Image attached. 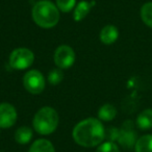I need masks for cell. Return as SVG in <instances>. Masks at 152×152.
Returning a JSON list of instances; mask_svg holds the SVG:
<instances>
[{
  "label": "cell",
  "mask_w": 152,
  "mask_h": 152,
  "mask_svg": "<svg viewBox=\"0 0 152 152\" xmlns=\"http://www.w3.org/2000/svg\"><path fill=\"white\" fill-rule=\"evenodd\" d=\"M72 137L79 146L96 147L105 139V129L99 119L87 118L76 124L72 131Z\"/></svg>",
  "instance_id": "obj_1"
},
{
  "label": "cell",
  "mask_w": 152,
  "mask_h": 152,
  "mask_svg": "<svg viewBox=\"0 0 152 152\" xmlns=\"http://www.w3.org/2000/svg\"><path fill=\"white\" fill-rule=\"evenodd\" d=\"M32 20L42 28H53L59 21V10L49 0H41L34 5Z\"/></svg>",
  "instance_id": "obj_2"
},
{
  "label": "cell",
  "mask_w": 152,
  "mask_h": 152,
  "mask_svg": "<svg viewBox=\"0 0 152 152\" xmlns=\"http://www.w3.org/2000/svg\"><path fill=\"white\" fill-rule=\"evenodd\" d=\"M59 118L57 112L51 106L40 108L32 120L34 130L42 135H49L56 130Z\"/></svg>",
  "instance_id": "obj_3"
},
{
  "label": "cell",
  "mask_w": 152,
  "mask_h": 152,
  "mask_svg": "<svg viewBox=\"0 0 152 152\" xmlns=\"http://www.w3.org/2000/svg\"><path fill=\"white\" fill-rule=\"evenodd\" d=\"M34 61V54L28 48H17L10 55V66L15 70H25Z\"/></svg>",
  "instance_id": "obj_4"
},
{
  "label": "cell",
  "mask_w": 152,
  "mask_h": 152,
  "mask_svg": "<svg viewBox=\"0 0 152 152\" xmlns=\"http://www.w3.org/2000/svg\"><path fill=\"white\" fill-rule=\"evenodd\" d=\"M45 81L44 75L38 70H29L26 72L23 77V86L26 89V91L30 94L38 95L41 94L45 89Z\"/></svg>",
  "instance_id": "obj_5"
},
{
  "label": "cell",
  "mask_w": 152,
  "mask_h": 152,
  "mask_svg": "<svg viewBox=\"0 0 152 152\" xmlns=\"http://www.w3.org/2000/svg\"><path fill=\"white\" fill-rule=\"evenodd\" d=\"M75 52L68 45H61L57 47L54 52V64L57 68L64 70L69 69L75 63Z\"/></svg>",
  "instance_id": "obj_6"
},
{
  "label": "cell",
  "mask_w": 152,
  "mask_h": 152,
  "mask_svg": "<svg viewBox=\"0 0 152 152\" xmlns=\"http://www.w3.org/2000/svg\"><path fill=\"white\" fill-rule=\"evenodd\" d=\"M17 110L11 103H0V128H11L17 122Z\"/></svg>",
  "instance_id": "obj_7"
},
{
  "label": "cell",
  "mask_w": 152,
  "mask_h": 152,
  "mask_svg": "<svg viewBox=\"0 0 152 152\" xmlns=\"http://www.w3.org/2000/svg\"><path fill=\"white\" fill-rule=\"evenodd\" d=\"M117 141L121 146L125 148H131L135 145L137 139V132L132 129V123L127 121L123 124L122 128L119 131V137Z\"/></svg>",
  "instance_id": "obj_8"
},
{
  "label": "cell",
  "mask_w": 152,
  "mask_h": 152,
  "mask_svg": "<svg viewBox=\"0 0 152 152\" xmlns=\"http://www.w3.org/2000/svg\"><path fill=\"white\" fill-rule=\"evenodd\" d=\"M119 30L115 25H105L100 31V40L104 45H112L118 40Z\"/></svg>",
  "instance_id": "obj_9"
},
{
  "label": "cell",
  "mask_w": 152,
  "mask_h": 152,
  "mask_svg": "<svg viewBox=\"0 0 152 152\" xmlns=\"http://www.w3.org/2000/svg\"><path fill=\"white\" fill-rule=\"evenodd\" d=\"M137 125L142 130L152 128V108L144 110L137 118Z\"/></svg>",
  "instance_id": "obj_10"
},
{
  "label": "cell",
  "mask_w": 152,
  "mask_h": 152,
  "mask_svg": "<svg viewBox=\"0 0 152 152\" xmlns=\"http://www.w3.org/2000/svg\"><path fill=\"white\" fill-rule=\"evenodd\" d=\"M28 152H55L54 146L46 139H39L32 143Z\"/></svg>",
  "instance_id": "obj_11"
},
{
  "label": "cell",
  "mask_w": 152,
  "mask_h": 152,
  "mask_svg": "<svg viewBox=\"0 0 152 152\" xmlns=\"http://www.w3.org/2000/svg\"><path fill=\"white\" fill-rule=\"evenodd\" d=\"M117 116V110L114 105L110 103L103 104L101 107L98 110V118L100 121H106V122H110V121L114 120Z\"/></svg>",
  "instance_id": "obj_12"
},
{
  "label": "cell",
  "mask_w": 152,
  "mask_h": 152,
  "mask_svg": "<svg viewBox=\"0 0 152 152\" xmlns=\"http://www.w3.org/2000/svg\"><path fill=\"white\" fill-rule=\"evenodd\" d=\"M32 139V130L28 126H21L16 130L15 140L20 145L28 144Z\"/></svg>",
  "instance_id": "obj_13"
},
{
  "label": "cell",
  "mask_w": 152,
  "mask_h": 152,
  "mask_svg": "<svg viewBox=\"0 0 152 152\" xmlns=\"http://www.w3.org/2000/svg\"><path fill=\"white\" fill-rule=\"evenodd\" d=\"M91 4H90L88 1L83 0L80 1L78 4L76 5L75 10H74V14H73V19L76 22H79L81 20H83L88 15H89L90 11H91Z\"/></svg>",
  "instance_id": "obj_14"
},
{
  "label": "cell",
  "mask_w": 152,
  "mask_h": 152,
  "mask_svg": "<svg viewBox=\"0 0 152 152\" xmlns=\"http://www.w3.org/2000/svg\"><path fill=\"white\" fill-rule=\"evenodd\" d=\"M135 152H152V134H145L137 139L134 145Z\"/></svg>",
  "instance_id": "obj_15"
},
{
  "label": "cell",
  "mask_w": 152,
  "mask_h": 152,
  "mask_svg": "<svg viewBox=\"0 0 152 152\" xmlns=\"http://www.w3.org/2000/svg\"><path fill=\"white\" fill-rule=\"evenodd\" d=\"M141 19L148 27L152 28V2H146L141 7Z\"/></svg>",
  "instance_id": "obj_16"
},
{
  "label": "cell",
  "mask_w": 152,
  "mask_h": 152,
  "mask_svg": "<svg viewBox=\"0 0 152 152\" xmlns=\"http://www.w3.org/2000/svg\"><path fill=\"white\" fill-rule=\"evenodd\" d=\"M63 79H64V73L61 71V69H59V68L52 69L48 73V81L50 83V85L56 86L58 83H61Z\"/></svg>",
  "instance_id": "obj_17"
},
{
  "label": "cell",
  "mask_w": 152,
  "mask_h": 152,
  "mask_svg": "<svg viewBox=\"0 0 152 152\" xmlns=\"http://www.w3.org/2000/svg\"><path fill=\"white\" fill-rule=\"evenodd\" d=\"M96 152H120L119 147L115 142L106 141L98 146Z\"/></svg>",
  "instance_id": "obj_18"
},
{
  "label": "cell",
  "mask_w": 152,
  "mask_h": 152,
  "mask_svg": "<svg viewBox=\"0 0 152 152\" xmlns=\"http://www.w3.org/2000/svg\"><path fill=\"white\" fill-rule=\"evenodd\" d=\"M76 4V0H56V7L64 13H69Z\"/></svg>",
  "instance_id": "obj_19"
}]
</instances>
